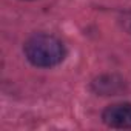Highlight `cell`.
<instances>
[{"label":"cell","mask_w":131,"mask_h":131,"mask_svg":"<svg viewBox=\"0 0 131 131\" xmlns=\"http://www.w3.org/2000/svg\"><path fill=\"white\" fill-rule=\"evenodd\" d=\"M23 51L29 63L39 68H51L65 59V46L62 40L51 34H34L25 45Z\"/></svg>","instance_id":"1"},{"label":"cell","mask_w":131,"mask_h":131,"mask_svg":"<svg viewBox=\"0 0 131 131\" xmlns=\"http://www.w3.org/2000/svg\"><path fill=\"white\" fill-rule=\"evenodd\" d=\"M102 120L110 128H131V103L122 102L106 106L102 113Z\"/></svg>","instance_id":"2"},{"label":"cell","mask_w":131,"mask_h":131,"mask_svg":"<svg viewBox=\"0 0 131 131\" xmlns=\"http://www.w3.org/2000/svg\"><path fill=\"white\" fill-rule=\"evenodd\" d=\"M93 90L94 93L97 94H102V96H116L119 93L123 91L125 88V82L114 76V74H106V76H100L97 77L94 82H93Z\"/></svg>","instance_id":"3"}]
</instances>
